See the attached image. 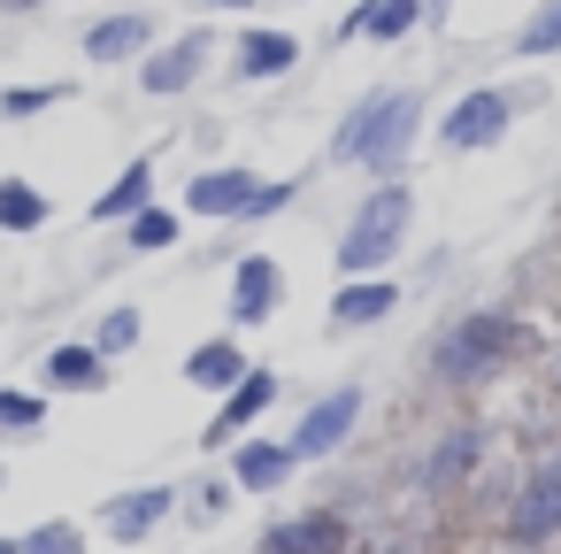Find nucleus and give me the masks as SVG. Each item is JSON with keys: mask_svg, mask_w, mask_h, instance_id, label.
I'll return each instance as SVG.
<instances>
[{"mask_svg": "<svg viewBox=\"0 0 561 554\" xmlns=\"http://www.w3.org/2000/svg\"><path fill=\"white\" fill-rule=\"evenodd\" d=\"M423 24V0H362V9L339 24L346 39H377V47H392V39H408Z\"/></svg>", "mask_w": 561, "mask_h": 554, "instance_id": "nucleus-21", "label": "nucleus"}, {"mask_svg": "<svg viewBox=\"0 0 561 554\" xmlns=\"http://www.w3.org/2000/svg\"><path fill=\"white\" fill-rule=\"evenodd\" d=\"M492 462V423L484 416H454L446 431H431L423 462H415V493L423 500H461Z\"/></svg>", "mask_w": 561, "mask_h": 554, "instance_id": "nucleus-7", "label": "nucleus"}, {"mask_svg": "<svg viewBox=\"0 0 561 554\" xmlns=\"http://www.w3.org/2000/svg\"><path fill=\"white\" fill-rule=\"evenodd\" d=\"M277 400H285V377H277L270 362H254V370H247V377H239V385H231V393L216 400V416H208L201 446H208V454H231V446H239L247 431H262V416H270Z\"/></svg>", "mask_w": 561, "mask_h": 554, "instance_id": "nucleus-9", "label": "nucleus"}, {"mask_svg": "<svg viewBox=\"0 0 561 554\" xmlns=\"http://www.w3.org/2000/svg\"><path fill=\"white\" fill-rule=\"evenodd\" d=\"M16 539H24V554H93V531L78 516H47V523L16 531Z\"/></svg>", "mask_w": 561, "mask_h": 554, "instance_id": "nucleus-28", "label": "nucleus"}, {"mask_svg": "<svg viewBox=\"0 0 561 554\" xmlns=\"http://www.w3.org/2000/svg\"><path fill=\"white\" fill-rule=\"evenodd\" d=\"M0 9H9V16H32V9H47V0H0Z\"/></svg>", "mask_w": 561, "mask_h": 554, "instance_id": "nucleus-30", "label": "nucleus"}, {"mask_svg": "<svg viewBox=\"0 0 561 554\" xmlns=\"http://www.w3.org/2000/svg\"><path fill=\"white\" fill-rule=\"evenodd\" d=\"M538 347V331L515 308H454L431 339H423V377L438 393H484L492 377H507L523 354Z\"/></svg>", "mask_w": 561, "mask_h": 554, "instance_id": "nucleus-1", "label": "nucleus"}, {"mask_svg": "<svg viewBox=\"0 0 561 554\" xmlns=\"http://www.w3.org/2000/svg\"><path fill=\"white\" fill-rule=\"evenodd\" d=\"M178 239H185V216H178L170 201H154V208H139V216L124 224V255H139V262H147V255H170Z\"/></svg>", "mask_w": 561, "mask_h": 554, "instance_id": "nucleus-23", "label": "nucleus"}, {"mask_svg": "<svg viewBox=\"0 0 561 554\" xmlns=\"http://www.w3.org/2000/svg\"><path fill=\"white\" fill-rule=\"evenodd\" d=\"M108 354L93 347V339H55L47 354H39V393L47 400H93V393H108Z\"/></svg>", "mask_w": 561, "mask_h": 554, "instance_id": "nucleus-13", "label": "nucleus"}, {"mask_svg": "<svg viewBox=\"0 0 561 554\" xmlns=\"http://www.w3.org/2000/svg\"><path fill=\"white\" fill-rule=\"evenodd\" d=\"M408 231H415V185L408 178H369L362 201L339 224L331 270L339 278H392V262L408 255Z\"/></svg>", "mask_w": 561, "mask_h": 554, "instance_id": "nucleus-3", "label": "nucleus"}, {"mask_svg": "<svg viewBox=\"0 0 561 554\" xmlns=\"http://www.w3.org/2000/svg\"><path fill=\"white\" fill-rule=\"evenodd\" d=\"M362 416H369V385H362V377H339V385L308 393V408L293 416V439H285L293 462H339V454L354 446Z\"/></svg>", "mask_w": 561, "mask_h": 554, "instance_id": "nucleus-6", "label": "nucleus"}, {"mask_svg": "<svg viewBox=\"0 0 561 554\" xmlns=\"http://www.w3.org/2000/svg\"><path fill=\"white\" fill-rule=\"evenodd\" d=\"M154 47V16L147 9H116V16H101V24H85V63H101V70H124V63H139Z\"/></svg>", "mask_w": 561, "mask_h": 554, "instance_id": "nucleus-18", "label": "nucleus"}, {"mask_svg": "<svg viewBox=\"0 0 561 554\" xmlns=\"http://www.w3.org/2000/svg\"><path fill=\"white\" fill-rule=\"evenodd\" d=\"M423 93L415 86H377L362 93L339 132H331V162L339 170H362V178H408V155L423 147Z\"/></svg>", "mask_w": 561, "mask_h": 554, "instance_id": "nucleus-2", "label": "nucleus"}, {"mask_svg": "<svg viewBox=\"0 0 561 554\" xmlns=\"http://www.w3.org/2000/svg\"><path fill=\"white\" fill-rule=\"evenodd\" d=\"M0 554H24V539H16V531H0Z\"/></svg>", "mask_w": 561, "mask_h": 554, "instance_id": "nucleus-31", "label": "nucleus"}, {"mask_svg": "<svg viewBox=\"0 0 561 554\" xmlns=\"http://www.w3.org/2000/svg\"><path fill=\"white\" fill-rule=\"evenodd\" d=\"M47 224H55V201H47L32 178L0 170V231H9V239H32V231H47Z\"/></svg>", "mask_w": 561, "mask_h": 554, "instance_id": "nucleus-22", "label": "nucleus"}, {"mask_svg": "<svg viewBox=\"0 0 561 554\" xmlns=\"http://www.w3.org/2000/svg\"><path fill=\"white\" fill-rule=\"evenodd\" d=\"M178 508H185V531H216L239 508V485L231 477H193V485H178Z\"/></svg>", "mask_w": 561, "mask_h": 554, "instance_id": "nucleus-24", "label": "nucleus"}, {"mask_svg": "<svg viewBox=\"0 0 561 554\" xmlns=\"http://www.w3.org/2000/svg\"><path fill=\"white\" fill-rule=\"evenodd\" d=\"M208 9H254V0H208Z\"/></svg>", "mask_w": 561, "mask_h": 554, "instance_id": "nucleus-32", "label": "nucleus"}, {"mask_svg": "<svg viewBox=\"0 0 561 554\" xmlns=\"http://www.w3.org/2000/svg\"><path fill=\"white\" fill-rule=\"evenodd\" d=\"M277 308H285V262L262 255V247H247V255L231 262V301H224V316H231V331H262Z\"/></svg>", "mask_w": 561, "mask_h": 554, "instance_id": "nucleus-12", "label": "nucleus"}, {"mask_svg": "<svg viewBox=\"0 0 561 554\" xmlns=\"http://www.w3.org/2000/svg\"><path fill=\"white\" fill-rule=\"evenodd\" d=\"M139 339H147V316H139V301H108V308H101V324H93V347L116 362V354H131Z\"/></svg>", "mask_w": 561, "mask_h": 554, "instance_id": "nucleus-26", "label": "nucleus"}, {"mask_svg": "<svg viewBox=\"0 0 561 554\" xmlns=\"http://www.w3.org/2000/svg\"><path fill=\"white\" fill-rule=\"evenodd\" d=\"M178 370H185V385H193V393L224 400V393H231V385H239L254 362H247V339H239V331H216V339L185 347V362H178Z\"/></svg>", "mask_w": 561, "mask_h": 554, "instance_id": "nucleus-17", "label": "nucleus"}, {"mask_svg": "<svg viewBox=\"0 0 561 554\" xmlns=\"http://www.w3.org/2000/svg\"><path fill=\"white\" fill-rule=\"evenodd\" d=\"M170 516H178V485H162V477H154V485H124V493L101 500V531H108L116 546H147Z\"/></svg>", "mask_w": 561, "mask_h": 554, "instance_id": "nucleus-14", "label": "nucleus"}, {"mask_svg": "<svg viewBox=\"0 0 561 554\" xmlns=\"http://www.w3.org/2000/svg\"><path fill=\"white\" fill-rule=\"evenodd\" d=\"M500 539H507L515 554H538V546L561 539V439L538 446V454L515 470V485H507V500H500Z\"/></svg>", "mask_w": 561, "mask_h": 554, "instance_id": "nucleus-5", "label": "nucleus"}, {"mask_svg": "<svg viewBox=\"0 0 561 554\" xmlns=\"http://www.w3.org/2000/svg\"><path fill=\"white\" fill-rule=\"evenodd\" d=\"M392 308H400V278H339V293H331V331H377V324H392Z\"/></svg>", "mask_w": 561, "mask_h": 554, "instance_id": "nucleus-16", "label": "nucleus"}, {"mask_svg": "<svg viewBox=\"0 0 561 554\" xmlns=\"http://www.w3.org/2000/svg\"><path fill=\"white\" fill-rule=\"evenodd\" d=\"M254 554H362V531H354V508L339 500H316V508H285L254 531Z\"/></svg>", "mask_w": 561, "mask_h": 554, "instance_id": "nucleus-8", "label": "nucleus"}, {"mask_svg": "<svg viewBox=\"0 0 561 554\" xmlns=\"http://www.w3.org/2000/svg\"><path fill=\"white\" fill-rule=\"evenodd\" d=\"M293 470H300V462H293V446H285V439H270V431H247V439L224 454V477H231L247 500L285 493V485H293Z\"/></svg>", "mask_w": 561, "mask_h": 554, "instance_id": "nucleus-15", "label": "nucleus"}, {"mask_svg": "<svg viewBox=\"0 0 561 554\" xmlns=\"http://www.w3.org/2000/svg\"><path fill=\"white\" fill-rule=\"evenodd\" d=\"M208 63H216V32L162 39V47H147V55H139V93H154V101H178V93H193V86L208 78Z\"/></svg>", "mask_w": 561, "mask_h": 554, "instance_id": "nucleus-11", "label": "nucleus"}, {"mask_svg": "<svg viewBox=\"0 0 561 554\" xmlns=\"http://www.w3.org/2000/svg\"><path fill=\"white\" fill-rule=\"evenodd\" d=\"M62 101H70V86H16V93H0V124L47 116V109H62Z\"/></svg>", "mask_w": 561, "mask_h": 554, "instance_id": "nucleus-29", "label": "nucleus"}, {"mask_svg": "<svg viewBox=\"0 0 561 554\" xmlns=\"http://www.w3.org/2000/svg\"><path fill=\"white\" fill-rule=\"evenodd\" d=\"M515 55H523V63H553V55H561V0H538V9L523 16Z\"/></svg>", "mask_w": 561, "mask_h": 554, "instance_id": "nucleus-27", "label": "nucleus"}, {"mask_svg": "<svg viewBox=\"0 0 561 554\" xmlns=\"http://www.w3.org/2000/svg\"><path fill=\"white\" fill-rule=\"evenodd\" d=\"M308 178H262L247 162H216L201 178H185V208L178 216H201V224H270L300 201Z\"/></svg>", "mask_w": 561, "mask_h": 554, "instance_id": "nucleus-4", "label": "nucleus"}, {"mask_svg": "<svg viewBox=\"0 0 561 554\" xmlns=\"http://www.w3.org/2000/svg\"><path fill=\"white\" fill-rule=\"evenodd\" d=\"M47 393L39 385H0V439H39L47 431Z\"/></svg>", "mask_w": 561, "mask_h": 554, "instance_id": "nucleus-25", "label": "nucleus"}, {"mask_svg": "<svg viewBox=\"0 0 561 554\" xmlns=\"http://www.w3.org/2000/svg\"><path fill=\"white\" fill-rule=\"evenodd\" d=\"M139 208H154V155H131V162L93 193V208H85V216H93V224H131Z\"/></svg>", "mask_w": 561, "mask_h": 554, "instance_id": "nucleus-20", "label": "nucleus"}, {"mask_svg": "<svg viewBox=\"0 0 561 554\" xmlns=\"http://www.w3.org/2000/svg\"><path fill=\"white\" fill-rule=\"evenodd\" d=\"M293 63H300V39L277 32V24H254V32H239V47H231V78H239V86H270V78H285Z\"/></svg>", "mask_w": 561, "mask_h": 554, "instance_id": "nucleus-19", "label": "nucleus"}, {"mask_svg": "<svg viewBox=\"0 0 561 554\" xmlns=\"http://www.w3.org/2000/svg\"><path fill=\"white\" fill-rule=\"evenodd\" d=\"M507 124H515V93L477 86V93H461V101L438 116V147H446V155H484V147L507 139Z\"/></svg>", "mask_w": 561, "mask_h": 554, "instance_id": "nucleus-10", "label": "nucleus"}]
</instances>
